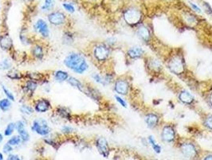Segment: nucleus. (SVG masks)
Listing matches in <instances>:
<instances>
[{
	"mask_svg": "<svg viewBox=\"0 0 212 160\" xmlns=\"http://www.w3.org/2000/svg\"><path fill=\"white\" fill-rule=\"evenodd\" d=\"M34 30L38 32L43 39H47L49 36V29L48 24L45 23V20L39 19L34 25Z\"/></svg>",
	"mask_w": 212,
	"mask_h": 160,
	"instance_id": "nucleus-9",
	"label": "nucleus"
},
{
	"mask_svg": "<svg viewBox=\"0 0 212 160\" xmlns=\"http://www.w3.org/2000/svg\"><path fill=\"white\" fill-rule=\"evenodd\" d=\"M23 1L26 2V3H27V4H29V3H31V2H34V0H23Z\"/></svg>",
	"mask_w": 212,
	"mask_h": 160,
	"instance_id": "nucleus-46",
	"label": "nucleus"
},
{
	"mask_svg": "<svg viewBox=\"0 0 212 160\" xmlns=\"http://www.w3.org/2000/svg\"><path fill=\"white\" fill-rule=\"evenodd\" d=\"M148 143H149V144L152 146V147H154L156 144H157L156 142V140H155V138H153L152 135H150V136L148 137Z\"/></svg>",
	"mask_w": 212,
	"mask_h": 160,
	"instance_id": "nucleus-40",
	"label": "nucleus"
},
{
	"mask_svg": "<svg viewBox=\"0 0 212 160\" xmlns=\"http://www.w3.org/2000/svg\"><path fill=\"white\" fill-rule=\"evenodd\" d=\"M56 113L58 114L62 119L69 120L71 119V111L66 106H58L56 108Z\"/></svg>",
	"mask_w": 212,
	"mask_h": 160,
	"instance_id": "nucleus-23",
	"label": "nucleus"
},
{
	"mask_svg": "<svg viewBox=\"0 0 212 160\" xmlns=\"http://www.w3.org/2000/svg\"><path fill=\"white\" fill-rule=\"evenodd\" d=\"M73 131V128L72 127H70V126H68V125H65L63 126L62 127V132L63 133V134H70L71 132Z\"/></svg>",
	"mask_w": 212,
	"mask_h": 160,
	"instance_id": "nucleus-37",
	"label": "nucleus"
},
{
	"mask_svg": "<svg viewBox=\"0 0 212 160\" xmlns=\"http://www.w3.org/2000/svg\"><path fill=\"white\" fill-rule=\"evenodd\" d=\"M93 57L99 63H104L110 55V48L107 44L98 43L93 47Z\"/></svg>",
	"mask_w": 212,
	"mask_h": 160,
	"instance_id": "nucleus-2",
	"label": "nucleus"
},
{
	"mask_svg": "<svg viewBox=\"0 0 212 160\" xmlns=\"http://www.w3.org/2000/svg\"><path fill=\"white\" fill-rule=\"evenodd\" d=\"M63 63L67 68L78 75H82L86 72L89 67L84 54L77 52H73L69 54L65 58Z\"/></svg>",
	"mask_w": 212,
	"mask_h": 160,
	"instance_id": "nucleus-1",
	"label": "nucleus"
},
{
	"mask_svg": "<svg viewBox=\"0 0 212 160\" xmlns=\"http://www.w3.org/2000/svg\"><path fill=\"white\" fill-rule=\"evenodd\" d=\"M7 160H22V159L20 158V157L19 155L11 154V155H9V156L7 157Z\"/></svg>",
	"mask_w": 212,
	"mask_h": 160,
	"instance_id": "nucleus-41",
	"label": "nucleus"
},
{
	"mask_svg": "<svg viewBox=\"0 0 212 160\" xmlns=\"http://www.w3.org/2000/svg\"><path fill=\"white\" fill-rule=\"evenodd\" d=\"M2 140H3V135L2 134H0V143H2Z\"/></svg>",
	"mask_w": 212,
	"mask_h": 160,
	"instance_id": "nucleus-47",
	"label": "nucleus"
},
{
	"mask_svg": "<svg viewBox=\"0 0 212 160\" xmlns=\"http://www.w3.org/2000/svg\"><path fill=\"white\" fill-rule=\"evenodd\" d=\"M12 68V63L8 58H4L0 62V69L2 71H10Z\"/></svg>",
	"mask_w": 212,
	"mask_h": 160,
	"instance_id": "nucleus-29",
	"label": "nucleus"
},
{
	"mask_svg": "<svg viewBox=\"0 0 212 160\" xmlns=\"http://www.w3.org/2000/svg\"><path fill=\"white\" fill-rule=\"evenodd\" d=\"M204 125L206 127H207L208 129L212 130V115H208L204 120Z\"/></svg>",
	"mask_w": 212,
	"mask_h": 160,
	"instance_id": "nucleus-36",
	"label": "nucleus"
},
{
	"mask_svg": "<svg viewBox=\"0 0 212 160\" xmlns=\"http://www.w3.org/2000/svg\"><path fill=\"white\" fill-rule=\"evenodd\" d=\"M181 152L186 158H194L197 154L194 144L191 143H185L181 146Z\"/></svg>",
	"mask_w": 212,
	"mask_h": 160,
	"instance_id": "nucleus-13",
	"label": "nucleus"
},
{
	"mask_svg": "<svg viewBox=\"0 0 212 160\" xmlns=\"http://www.w3.org/2000/svg\"><path fill=\"white\" fill-rule=\"evenodd\" d=\"M22 142V138H20L19 135H15V136L11 137V138L9 139L7 143H9V144L11 146H12V147H15V146L19 145Z\"/></svg>",
	"mask_w": 212,
	"mask_h": 160,
	"instance_id": "nucleus-30",
	"label": "nucleus"
},
{
	"mask_svg": "<svg viewBox=\"0 0 212 160\" xmlns=\"http://www.w3.org/2000/svg\"><path fill=\"white\" fill-rule=\"evenodd\" d=\"M204 160H212V155H209L206 156Z\"/></svg>",
	"mask_w": 212,
	"mask_h": 160,
	"instance_id": "nucleus-45",
	"label": "nucleus"
},
{
	"mask_svg": "<svg viewBox=\"0 0 212 160\" xmlns=\"http://www.w3.org/2000/svg\"><path fill=\"white\" fill-rule=\"evenodd\" d=\"M116 43V39L114 38H109V39L107 40V45L109 47V46L113 45V44Z\"/></svg>",
	"mask_w": 212,
	"mask_h": 160,
	"instance_id": "nucleus-42",
	"label": "nucleus"
},
{
	"mask_svg": "<svg viewBox=\"0 0 212 160\" xmlns=\"http://www.w3.org/2000/svg\"><path fill=\"white\" fill-rule=\"evenodd\" d=\"M51 109V103L45 98H40L35 100L34 103V110L37 113H45Z\"/></svg>",
	"mask_w": 212,
	"mask_h": 160,
	"instance_id": "nucleus-7",
	"label": "nucleus"
},
{
	"mask_svg": "<svg viewBox=\"0 0 212 160\" xmlns=\"http://www.w3.org/2000/svg\"><path fill=\"white\" fill-rule=\"evenodd\" d=\"M179 99L184 104H191L194 100H195V98L191 95L188 91L187 90H183L180 92L179 94Z\"/></svg>",
	"mask_w": 212,
	"mask_h": 160,
	"instance_id": "nucleus-19",
	"label": "nucleus"
},
{
	"mask_svg": "<svg viewBox=\"0 0 212 160\" xmlns=\"http://www.w3.org/2000/svg\"><path fill=\"white\" fill-rule=\"evenodd\" d=\"M190 4H191V7L193 8V10H195V11H197V12H201V9L199 8L198 6H196L195 4H194V3H192V2H190Z\"/></svg>",
	"mask_w": 212,
	"mask_h": 160,
	"instance_id": "nucleus-44",
	"label": "nucleus"
},
{
	"mask_svg": "<svg viewBox=\"0 0 212 160\" xmlns=\"http://www.w3.org/2000/svg\"><path fill=\"white\" fill-rule=\"evenodd\" d=\"M30 54L37 60H42L44 58L45 52H44V47L41 44L36 43L32 46L30 49Z\"/></svg>",
	"mask_w": 212,
	"mask_h": 160,
	"instance_id": "nucleus-15",
	"label": "nucleus"
},
{
	"mask_svg": "<svg viewBox=\"0 0 212 160\" xmlns=\"http://www.w3.org/2000/svg\"><path fill=\"white\" fill-rule=\"evenodd\" d=\"M144 54V50L140 47H133L129 48L128 50V55L129 58L133 59H136V58H141Z\"/></svg>",
	"mask_w": 212,
	"mask_h": 160,
	"instance_id": "nucleus-21",
	"label": "nucleus"
},
{
	"mask_svg": "<svg viewBox=\"0 0 212 160\" xmlns=\"http://www.w3.org/2000/svg\"><path fill=\"white\" fill-rule=\"evenodd\" d=\"M96 147L98 150L99 153L105 158H107L109 155V147L107 140L103 137H100L96 139Z\"/></svg>",
	"mask_w": 212,
	"mask_h": 160,
	"instance_id": "nucleus-11",
	"label": "nucleus"
},
{
	"mask_svg": "<svg viewBox=\"0 0 212 160\" xmlns=\"http://www.w3.org/2000/svg\"><path fill=\"white\" fill-rule=\"evenodd\" d=\"M47 19L49 23L56 26L64 25V24H66L67 20L66 14L60 11H53L51 13H49L47 16Z\"/></svg>",
	"mask_w": 212,
	"mask_h": 160,
	"instance_id": "nucleus-5",
	"label": "nucleus"
},
{
	"mask_svg": "<svg viewBox=\"0 0 212 160\" xmlns=\"http://www.w3.org/2000/svg\"><path fill=\"white\" fill-rule=\"evenodd\" d=\"M0 160H3V155L1 152H0Z\"/></svg>",
	"mask_w": 212,
	"mask_h": 160,
	"instance_id": "nucleus-48",
	"label": "nucleus"
},
{
	"mask_svg": "<svg viewBox=\"0 0 212 160\" xmlns=\"http://www.w3.org/2000/svg\"><path fill=\"white\" fill-rule=\"evenodd\" d=\"M115 99H116V100L118 102V103L120 104V106H124V107H127V103L124 99H122L119 95H115Z\"/></svg>",
	"mask_w": 212,
	"mask_h": 160,
	"instance_id": "nucleus-38",
	"label": "nucleus"
},
{
	"mask_svg": "<svg viewBox=\"0 0 212 160\" xmlns=\"http://www.w3.org/2000/svg\"><path fill=\"white\" fill-rule=\"evenodd\" d=\"M15 123H16V130H17L20 138H22V141L27 142L30 140V134L25 128V122L23 120H19Z\"/></svg>",
	"mask_w": 212,
	"mask_h": 160,
	"instance_id": "nucleus-12",
	"label": "nucleus"
},
{
	"mask_svg": "<svg viewBox=\"0 0 212 160\" xmlns=\"http://www.w3.org/2000/svg\"><path fill=\"white\" fill-rule=\"evenodd\" d=\"M0 117H1V115H0Z\"/></svg>",
	"mask_w": 212,
	"mask_h": 160,
	"instance_id": "nucleus-50",
	"label": "nucleus"
},
{
	"mask_svg": "<svg viewBox=\"0 0 212 160\" xmlns=\"http://www.w3.org/2000/svg\"><path fill=\"white\" fill-rule=\"evenodd\" d=\"M62 7L69 13H74L75 12V7H73V5L71 3L64 2V3H62Z\"/></svg>",
	"mask_w": 212,
	"mask_h": 160,
	"instance_id": "nucleus-34",
	"label": "nucleus"
},
{
	"mask_svg": "<svg viewBox=\"0 0 212 160\" xmlns=\"http://www.w3.org/2000/svg\"><path fill=\"white\" fill-rule=\"evenodd\" d=\"M11 108V101L7 98L0 99V110L3 112H7Z\"/></svg>",
	"mask_w": 212,
	"mask_h": 160,
	"instance_id": "nucleus-26",
	"label": "nucleus"
},
{
	"mask_svg": "<svg viewBox=\"0 0 212 160\" xmlns=\"http://www.w3.org/2000/svg\"><path fill=\"white\" fill-rule=\"evenodd\" d=\"M7 78L11 80H21L22 78H25L23 74H22L20 71H18L16 70H10L7 74Z\"/></svg>",
	"mask_w": 212,
	"mask_h": 160,
	"instance_id": "nucleus-25",
	"label": "nucleus"
},
{
	"mask_svg": "<svg viewBox=\"0 0 212 160\" xmlns=\"http://www.w3.org/2000/svg\"><path fill=\"white\" fill-rule=\"evenodd\" d=\"M38 82H35V81H33V80L30 79H26L24 82L23 86V90L24 92L26 94V95H33L35 92V91L38 88Z\"/></svg>",
	"mask_w": 212,
	"mask_h": 160,
	"instance_id": "nucleus-16",
	"label": "nucleus"
},
{
	"mask_svg": "<svg viewBox=\"0 0 212 160\" xmlns=\"http://www.w3.org/2000/svg\"><path fill=\"white\" fill-rule=\"evenodd\" d=\"M54 6V0H45L44 4L42 7V11H49Z\"/></svg>",
	"mask_w": 212,
	"mask_h": 160,
	"instance_id": "nucleus-33",
	"label": "nucleus"
},
{
	"mask_svg": "<svg viewBox=\"0 0 212 160\" xmlns=\"http://www.w3.org/2000/svg\"><path fill=\"white\" fill-rule=\"evenodd\" d=\"M2 91H3V92H4L5 95H6V97H7V99H9L11 101H12V102H15V95H13V93H12L10 90H8V89L6 87V86H4V85H2Z\"/></svg>",
	"mask_w": 212,
	"mask_h": 160,
	"instance_id": "nucleus-31",
	"label": "nucleus"
},
{
	"mask_svg": "<svg viewBox=\"0 0 212 160\" xmlns=\"http://www.w3.org/2000/svg\"><path fill=\"white\" fill-rule=\"evenodd\" d=\"M114 91L120 95H126L129 91V82L123 78H117L114 83Z\"/></svg>",
	"mask_w": 212,
	"mask_h": 160,
	"instance_id": "nucleus-8",
	"label": "nucleus"
},
{
	"mask_svg": "<svg viewBox=\"0 0 212 160\" xmlns=\"http://www.w3.org/2000/svg\"><path fill=\"white\" fill-rule=\"evenodd\" d=\"M0 47L2 50L10 51L13 48V40L8 33H3L0 35Z\"/></svg>",
	"mask_w": 212,
	"mask_h": 160,
	"instance_id": "nucleus-10",
	"label": "nucleus"
},
{
	"mask_svg": "<svg viewBox=\"0 0 212 160\" xmlns=\"http://www.w3.org/2000/svg\"><path fill=\"white\" fill-rule=\"evenodd\" d=\"M24 77L26 79H30L35 82H44L45 80V74L41 72H30L28 71L24 75Z\"/></svg>",
	"mask_w": 212,
	"mask_h": 160,
	"instance_id": "nucleus-20",
	"label": "nucleus"
},
{
	"mask_svg": "<svg viewBox=\"0 0 212 160\" xmlns=\"http://www.w3.org/2000/svg\"><path fill=\"white\" fill-rule=\"evenodd\" d=\"M169 69L172 73L176 75H180L184 71L185 65L183 58L180 55H176L171 58L168 63Z\"/></svg>",
	"mask_w": 212,
	"mask_h": 160,
	"instance_id": "nucleus-4",
	"label": "nucleus"
},
{
	"mask_svg": "<svg viewBox=\"0 0 212 160\" xmlns=\"http://www.w3.org/2000/svg\"><path fill=\"white\" fill-rule=\"evenodd\" d=\"M162 138L165 142H172L175 139L176 137V131L172 126L166 125L162 130V134H161Z\"/></svg>",
	"mask_w": 212,
	"mask_h": 160,
	"instance_id": "nucleus-14",
	"label": "nucleus"
},
{
	"mask_svg": "<svg viewBox=\"0 0 212 160\" xmlns=\"http://www.w3.org/2000/svg\"><path fill=\"white\" fill-rule=\"evenodd\" d=\"M31 130L41 136H46L51 130L48 122L42 118L34 119L31 125Z\"/></svg>",
	"mask_w": 212,
	"mask_h": 160,
	"instance_id": "nucleus-3",
	"label": "nucleus"
},
{
	"mask_svg": "<svg viewBox=\"0 0 212 160\" xmlns=\"http://www.w3.org/2000/svg\"><path fill=\"white\" fill-rule=\"evenodd\" d=\"M159 116L154 113H148L144 117V121L149 128H155L159 123Z\"/></svg>",
	"mask_w": 212,
	"mask_h": 160,
	"instance_id": "nucleus-18",
	"label": "nucleus"
},
{
	"mask_svg": "<svg viewBox=\"0 0 212 160\" xmlns=\"http://www.w3.org/2000/svg\"><path fill=\"white\" fill-rule=\"evenodd\" d=\"M20 111L22 112V114H23L25 115H32L34 112V107L29 106V105H26V104H23L20 106Z\"/></svg>",
	"mask_w": 212,
	"mask_h": 160,
	"instance_id": "nucleus-28",
	"label": "nucleus"
},
{
	"mask_svg": "<svg viewBox=\"0 0 212 160\" xmlns=\"http://www.w3.org/2000/svg\"><path fill=\"white\" fill-rule=\"evenodd\" d=\"M54 75V79L57 81V82H63L67 81V79L69 77V75L67 71H62V70H58V71H56L53 74Z\"/></svg>",
	"mask_w": 212,
	"mask_h": 160,
	"instance_id": "nucleus-22",
	"label": "nucleus"
},
{
	"mask_svg": "<svg viewBox=\"0 0 212 160\" xmlns=\"http://www.w3.org/2000/svg\"><path fill=\"white\" fill-rule=\"evenodd\" d=\"M92 77H93V80H94V81L96 82H97V83H100V84H102V85H104V86H105V80H104V78H103V77L101 75H99V74H97V73H94L92 75Z\"/></svg>",
	"mask_w": 212,
	"mask_h": 160,
	"instance_id": "nucleus-35",
	"label": "nucleus"
},
{
	"mask_svg": "<svg viewBox=\"0 0 212 160\" xmlns=\"http://www.w3.org/2000/svg\"><path fill=\"white\" fill-rule=\"evenodd\" d=\"M136 35L140 39L145 43H148L151 39V33L149 29L146 26H140L137 28Z\"/></svg>",
	"mask_w": 212,
	"mask_h": 160,
	"instance_id": "nucleus-17",
	"label": "nucleus"
},
{
	"mask_svg": "<svg viewBox=\"0 0 212 160\" xmlns=\"http://www.w3.org/2000/svg\"><path fill=\"white\" fill-rule=\"evenodd\" d=\"M142 15L139 10L135 8H131L127 10L124 15V19L125 22L129 25H136L139 23L141 20Z\"/></svg>",
	"mask_w": 212,
	"mask_h": 160,
	"instance_id": "nucleus-6",
	"label": "nucleus"
},
{
	"mask_svg": "<svg viewBox=\"0 0 212 160\" xmlns=\"http://www.w3.org/2000/svg\"><path fill=\"white\" fill-rule=\"evenodd\" d=\"M2 151H3V152H4V153H7V154L11 153V152L13 151V147L10 145L9 143H6V144L3 146Z\"/></svg>",
	"mask_w": 212,
	"mask_h": 160,
	"instance_id": "nucleus-39",
	"label": "nucleus"
},
{
	"mask_svg": "<svg viewBox=\"0 0 212 160\" xmlns=\"http://www.w3.org/2000/svg\"><path fill=\"white\" fill-rule=\"evenodd\" d=\"M15 130H16V123H13V122H11V123H9L7 124V126L5 128L4 135L5 136H11Z\"/></svg>",
	"mask_w": 212,
	"mask_h": 160,
	"instance_id": "nucleus-27",
	"label": "nucleus"
},
{
	"mask_svg": "<svg viewBox=\"0 0 212 160\" xmlns=\"http://www.w3.org/2000/svg\"><path fill=\"white\" fill-rule=\"evenodd\" d=\"M210 104H211V106H212V94L210 97Z\"/></svg>",
	"mask_w": 212,
	"mask_h": 160,
	"instance_id": "nucleus-49",
	"label": "nucleus"
},
{
	"mask_svg": "<svg viewBox=\"0 0 212 160\" xmlns=\"http://www.w3.org/2000/svg\"><path fill=\"white\" fill-rule=\"evenodd\" d=\"M62 39H63V41H64L65 43H66V44L72 43L73 42V35H72L69 31H68V32L65 33Z\"/></svg>",
	"mask_w": 212,
	"mask_h": 160,
	"instance_id": "nucleus-32",
	"label": "nucleus"
},
{
	"mask_svg": "<svg viewBox=\"0 0 212 160\" xmlns=\"http://www.w3.org/2000/svg\"><path fill=\"white\" fill-rule=\"evenodd\" d=\"M66 82H68L70 86H72V87H74V88H77V90H79L80 91H82V90H83L84 88V86H85L79 79H77V78L73 77V76H69Z\"/></svg>",
	"mask_w": 212,
	"mask_h": 160,
	"instance_id": "nucleus-24",
	"label": "nucleus"
},
{
	"mask_svg": "<svg viewBox=\"0 0 212 160\" xmlns=\"http://www.w3.org/2000/svg\"><path fill=\"white\" fill-rule=\"evenodd\" d=\"M152 148H153V150H154V151L156 152V153L159 154L161 152V147L159 145V144H156L154 147H152Z\"/></svg>",
	"mask_w": 212,
	"mask_h": 160,
	"instance_id": "nucleus-43",
	"label": "nucleus"
}]
</instances>
